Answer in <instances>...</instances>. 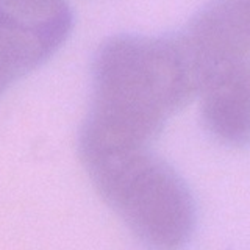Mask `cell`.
<instances>
[{"label": "cell", "mask_w": 250, "mask_h": 250, "mask_svg": "<svg viewBox=\"0 0 250 250\" xmlns=\"http://www.w3.org/2000/svg\"><path fill=\"white\" fill-rule=\"evenodd\" d=\"M200 69L183 35L109 38L92 62L80 158L146 148L169 117L197 97Z\"/></svg>", "instance_id": "1"}, {"label": "cell", "mask_w": 250, "mask_h": 250, "mask_svg": "<svg viewBox=\"0 0 250 250\" xmlns=\"http://www.w3.org/2000/svg\"><path fill=\"white\" fill-rule=\"evenodd\" d=\"M207 130L227 146L250 143V61L214 69L200 89Z\"/></svg>", "instance_id": "5"}, {"label": "cell", "mask_w": 250, "mask_h": 250, "mask_svg": "<svg viewBox=\"0 0 250 250\" xmlns=\"http://www.w3.org/2000/svg\"><path fill=\"white\" fill-rule=\"evenodd\" d=\"M182 35L200 69L202 84L217 67L250 61V0H213Z\"/></svg>", "instance_id": "4"}, {"label": "cell", "mask_w": 250, "mask_h": 250, "mask_svg": "<svg viewBox=\"0 0 250 250\" xmlns=\"http://www.w3.org/2000/svg\"><path fill=\"white\" fill-rule=\"evenodd\" d=\"M99 194L153 249L177 250L195 229V203L183 178L148 147L83 161Z\"/></svg>", "instance_id": "2"}, {"label": "cell", "mask_w": 250, "mask_h": 250, "mask_svg": "<svg viewBox=\"0 0 250 250\" xmlns=\"http://www.w3.org/2000/svg\"><path fill=\"white\" fill-rule=\"evenodd\" d=\"M72 22L66 0H0V94L49 60Z\"/></svg>", "instance_id": "3"}]
</instances>
